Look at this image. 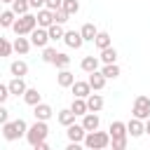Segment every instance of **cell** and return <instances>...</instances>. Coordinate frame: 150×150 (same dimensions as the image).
I'll list each match as a JSON object with an SVG mask.
<instances>
[{
    "label": "cell",
    "mask_w": 150,
    "mask_h": 150,
    "mask_svg": "<svg viewBox=\"0 0 150 150\" xmlns=\"http://www.w3.org/2000/svg\"><path fill=\"white\" fill-rule=\"evenodd\" d=\"M5 122H9V110L2 105V108H0V124H5Z\"/></svg>",
    "instance_id": "39"
},
{
    "label": "cell",
    "mask_w": 150,
    "mask_h": 150,
    "mask_svg": "<svg viewBox=\"0 0 150 150\" xmlns=\"http://www.w3.org/2000/svg\"><path fill=\"white\" fill-rule=\"evenodd\" d=\"M66 136H68V141H73V143H84V136H87V129L82 127V122L80 124H70V127H66Z\"/></svg>",
    "instance_id": "8"
},
{
    "label": "cell",
    "mask_w": 150,
    "mask_h": 150,
    "mask_svg": "<svg viewBox=\"0 0 150 150\" xmlns=\"http://www.w3.org/2000/svg\"><path fill=\"white\" fill-rule=\"evenodd\" d=\"M101 73H103L108 80H115V77H120V66H117V63H103Z\"/></svg>",
    "instance_id": "29"
},
{
    "label": "cell",
    "mask_w": 150,
    "mask_h": 150,
    "mask_svg": "<svg viewBox=\"0 0 150 150\" xmlns=\"http://www.w3.org/2000/svg\"><path fill=\"white\" fill-rule=\"evenodd\" d=\"M98 61H101L98 56H94V54H89V56H84V59H82V63H80V68H82V70H84V73L89 75V73H94V70H98Z\"/></svg>",
    "instance_id": "20"
},
{
    "label": "cell",
    "mask_w": 150,
    "mask_h": 150,
    "mask_svg": "<svg viewBox=\"0 0 150 150\" xmlns=\"http://www.w3.org/2000/svg\"><path fill=\"white\" fill-rule=\"evenodd\" d=\"M56 84L63 87V89H70V87L75 84V75H73L68 68H63V70H59V75H56Z\"/></svg>",
    "instance_id": "14"
},
{
    "label": "cell",
    "mask_w": 150,
    "mask_h": 150,
    "mask_svg": "<svg viewBox=\"0 0 150 150\" xmlns=\"http://www.w3.org/2000/svg\"><path fill=\"white\" fill-rule=\"evenodd\" d=\"M35 150H49V143H47V141H42V143H38V145H35Z\"/></svg>",
    "instance_id": "41"
},
{
    "label": "cell",
    "mask_w": 150,
    "mask_h": 150,
    "mask_svg": "<svg viewBox=\"0 0 150 150\" xmlns=\"http://www.w3.org/2000/svg\"><path fill=\"white\" fill-rule=\"evenodd\" d=\"M56 54H59V52H56L54 47H45V49H42V61H45V63H54V61H56Z\"/></svg>",
    "instance_id": "35"
},
{
    "label": "cell",
    "mask_w": 150,
    "mask_h": 150,
    "mask_svg": "<svg viewBox=\"0 0 150 150\" xmlns=\"http://www.w3.org/2000/svg\"><path fill=\"white\" fill-rule=\"evenodd\" d=\"M28 38H30L33 47H40V49H45V47H47V42L52 40V38H49V30H47V28H42V26H38Z\"/></svg>",
    "instance_id": "7"
},
{
    "label": "cell",
    "mask_w": 150,
    "mask_h": 150,
    "mask_svg": "<svg viewBox=\"0 0 150 150\" xmlns=\"http://www.w3.org/2000/svg\"><path fill=\"white\" fill-rule=\"evenodd\" d=\"M127 129H129V136L131 138H141L145 134V120H138V117H131L127 122Z\"/></svg>",
    "instance_id": "9"
},
{
    "label": "cell",
    "mask_w": 150,
    "mask_h": 150,
    "mask_svg": "<svg viewBox=\"0 0 150 150\" xmlns=\"http://www.w3.org/2000/svg\"><path fill=\"white\" fill-rule=\"evenodd\" d=\"M33 115H35V120H45V122H47V120L54 115V110H52L49 103H42V101H40L38 105H33Z\"/></svg>",
    "instance_id": "15"
},
{
    "label": "cell",
    "mask_w": 150,
    "mask_h": 150,
    "mask_svg": "<svg viewBox=\"0 0 150 150\" xmlns=\"http://www.w3.org/2000/svg\"><path fill=\"white\" fill-rule=\"evenodd\" d=\"M68 19H70V14H68L63 7H61V9H54V23H66Z\"/></svg>",
    "instance_id": "36"
},
{
    "label": "cell",
    "mask_w": 150,
    "mask_h": 150,
    "mask_svg": "<svg viewBox=\"0 0 150 150\" xmlns=\"http://www.w3.org/2000/svg\"><path fill=\"white\" fill-rule=\"evenodd\" d=\"M70 91H73V96H80V98H87L94 89H91V84H89V80L84 82V80H75V84L70 87Z\"/></svg>",
    "instance_id": "11"
},
{
    "label": "cell",
    "mask_w": 150,
    "mask_h": 150,
    "mask_svg": "<svg viewBox=\"0 0 150 150\" xmlns=\"http://www.w3.org/2000/svg\"><path fill=\"white\" fill-rule=\"evenodd\" d=\"M0 2H5V5H12V2H14V0H0Z\"/></svg>",
    "instance_id": "43"
},
{
    "label": "cell",
    "mask_w": 150,
    "mask_h": 150,
    "mask_svg": "<svg viewBox=\"0 0 150 150\" xmlns=\"http://www.w3.org/2000/svg\"><path fill=\"white\" fill-rule=\"evenodd\" d=\"M110 134H105V131H87V136H84V145L89 148V150H103V148H108L110 145Z\"/></svg>",
    "instance_id": "5"
},
{
    "label": "cell",
    "mask_w": 150,
    "mask_h": 150,
    "mask_svg": "<svg viewBox=\"0 0 150 150\" xmlns=\"http://www.w3.org/2000/svg\"><path fill=\"white\" fill-rule=\"evenodd\" d=\"M7 84H9V91H12L14 96H23V94H26V89H28V87H26V82H23V77H12Z\"/></svg>",
    "instance_id": "21"
},
{
    "label": "cell",
    "mask_w": 150,
    "mask_h": 150,
    "mask_svg": "<svg viewBox=\"0 0 150 150\" xmlns=\"http://www.w3.org/2000/svg\"><path fill=\"white\" fill-rule=\"evenodd\" d=\"M14 21H16L14 9H5V12L0 14V26H2V28H12V26H14Z\"/></svg>",
    "instance_id": "27"
},
{
    "label": "cell",
    "mask_w": 150,
    "mask_h": 150,
    "mask_svg": "<svg viewBox=\"0 0 150 150\" xmlns=\"http://www.w3.org/2000/svg\"><path fill=\"white\" fill-rule=\"evenodd\" d=\"M75 112L70 110V108H63V110H59V115H56V120H59V124H63V127H70L73 122H75Z\"/></svg>",
    "instance_id": "24"
},
{
    "label": "cell",
    "mask_w": 150,
    "mask_h": 150,
    "mask_svg": "<svg viewBox=\"0 0 150 150\" xmlns=\"http://www.w3.org/2000/svg\"><path fill=\"white\" fill-rule=\"evenodd\" d=\"M23 101H26L28 105H38V103L42 101V94L38 91V87H28L26 94H23Z\"/></svg>",
    "instance_id": "23"
},
{
    "label": "cell",
    "mask_w": 150,
    "mask_h": 150,
    "mask_svg": "<svg viewBox=\"0 0 150 150\" xmlns=\"http://www.w3.org/2000/svg\"><path fill=\"white\" fill-rule=\"evenodd\" d=\"M145 134H150V117L145 120Z\"/></svg>",
    "instance_id": "42"
},
{
    "label": "cell",
    "mask_w": 150,
    "mask_h": 150,
    "mask_svg": "<svg viewBox=\"0 0 150 150\" xmlns=\"http://www.w3.org/2000/svg\"><path fill=\"white\" fill-rule=\"evenodd\" d=\"M14 52V42H9L7 38H0V54L2 56H9Z\"/></svg>",
    "instance_id": "34"
},
{
    "label": "cell",
    "mask_w": 150,
    "mask_h": 150,
    "mask_svg": "<svg viewBox=\"0 0 150 150\" xmlns=\"http://www.w3.org/2000/svg\"><path fill=\"white\" fill-rule=\"evenodd\" d=\"M63 42H66L70 49H80V47L84 45V38H82V33H80V30H66Z\"/></svg>",
    "instance_id": "10"
},
{
    "label": "cell",
    "mask_w": 150,
    "mask_h": 150,
    "mask_svg": "<svg viewBox=\"0 0 150 150\" xmlns=\"http://www.w3.org/2000/svg\"><path fill=\"white\" fill-rule=\"evenodd\" d=\"M105 75L101 73V70H94V73H89V84H91V89L94 91H101L103 87H105Z\"/></svg>",
    "instance_id": "17"
},
{
    "label": "cell",
    "mask_w": 150,
    "mask_h": 150,
    "mask_svg": "<svg viewBox=\"0 0 150 150\" xmlns=\"http://www.w3.org/2000/svg\"><path fill=\"white\" fill-rule=\"evenodd\" d=\"M98 124H101V120H98V115L96 112H87V115H82V127L87 129V131H96L98 129Z\"/></svg>",
    "instance_id": "19"
},
{
    "label": "cell",
    "mask_w": 150,
    "mask_h": 150,
    "mask_svg": "<svg viewBox=\"0 0 150 150\" xmlns=\"http://www.w3.org/2000/svg\"><path fill=\"white\" fill-rule=\"evenodd\" d=\"M30 47H33L30 38H26V35H16V40H14V52H16V54L26 56V54L30 52Z\"/></svg>",
    "instance_id": "13"
},
{
    "label": "cell",
    "mask_w": 150,
    "mask_h": 150,
    "mask_svg": "<svg viewBox=\"0 0 150 150\" xmlns=\"http://www.w3.org/2000/svg\"><path fill=\"white\" fill-rule=\"evenodd\" d=\"M54 23V9H49V7H42V9H38V26H42V28H49Z\"/></svg>",
    "instance_id": "12"
},
{
    "label": "cell",
    "mask_w": 150,
    "mask_h": 150,
    "mask_svg": "<svg viewBox=\"0 0 150 150\" xmlns=\"http://www.w3.org/2000/svg\"><path fill=\"white\" fill-rule=\"evenodd\" d=\"M63 9H66L70 16H75V14L80 12V0H63Z\"/></svg>",
    "instance_id": "33"
},
{
    "label": "cell",
    "mask_w": 150,
    "mask_h": 150,
    "mask_svg": "<svg viewBox=\"0 0 150 150\" xmlns=\"http://www.w3.org/2000/svg\"><path fill=\"white\" fill-rule=\"evenodd\" d=\"M12 9H14L16 16L28 14V9H30V0H14V2H12Z\"/></svg>",
    "instance_id": "30"
},
{
    "label": "cell",
    "mask_w": 150,
    "mask_h": 150,
    "mask_svg": "<svg viewBox=\"0 0 150 150\" xmlns=\"http://www.w3.org/2000/svg\"><path fill=\"white\" fill-rule=\"evenodd\" d=\"M80 33H82L84 42H94V40H96V35H98V28H96L94 23H82Z\"/></svg>",
    "instance_id": "22"
},
{
    "label": "cell",
    "mask_w": 150,
    "mask_h": 150,
    "mask_svg": "<svg viewBox=\"0 0 150 150\" xmlns=\"http://www.w3.org/2000/svg\"><path fill=\"white\" fill-rule=\"evenodd\" d=\"M94 45H96V49L101 52V49H105V47H110V45H112V40H110V35H108L105 30H98V35H96V40H94Z\"/></svg>",
    "instance_id": "28"
},
{
    "label": "cell",
    "mask_w": 150,
    "mask_h": 150,
    "mask_svg": "<svg viewBox=\"0 0 150 150\" xmlns=\"http://www.w3.org/2000/svg\"><path fill=\"white\" fill-rule=\"evenodd\" d=\"M28 134V124H26V120H14V122H5L2 124V136L7 138V141H16V138H21V136H26Z\"/></svg>",
    "instance_id": "4"
},
{
    "label": "cell",
    "mask_w": 150,
    "mask_h": 150,
    "mask_svg": "<svg viewBox=\"0 0 150 150\" xmlns=\"http://www.w3.org/2000/svg\"><path fill=\"white\" fill-rule=\"evenodd\" d=\"M103 63H117V49L110 45V47H105V49H101V56H98Z\"/></svg>",
    "instance_id": "26"
},
{
    "label": "cell",
    "mask_w": 150,
    "mask_h": 150,
    "mask_svg": "<svg viewBox=\"0 0 150 150\" xmlns=\"http://www.w3.org/2000/svg\"><path fill=\"white\" fill-rule=\"evenodd\" d=\"M38 28V14H21L16 21H14V26H12V30L16 33V35H30L33 30Z\"/></svg>",
    "instance_id": "3"
},
{
    "label": "cell",
    "mask_w": 150,
    "mask_h": 150,
    "mask_svg": "<svg viewBox=\"0 0 150 150\" xmlns=\"http://www.w3.org/2000/svg\"><path fill=\"white\" fill-rule=\"evenodd\" d=\"M131 115H134V117H138V120H148V117H150V96L138 94V96L134 98Z\"/></svg>",
    "instance_id": "6"
},
{
    "label": "cell",
    "mask_w": 150,
    "mask_h": 150,
    "mask_svg": "<svg viewBox=\"0 0 150 150\" xmlns=\"http://www.w3.org/2000/svg\"><path fill=\"white\" fill-rule=\"evenodd\" d=\"M47 30H49V38H52L54 42H56V40H63V35H66V30H63V23H52Z\"/></svg>",
    "instance_id": "31"
},
{
    "label": "cell",
    "mask_w": 150,
    "mask_h": 150,
    "mask_svg": "<svg viewBox=\"0 0 150 150\" xmlns=\"http://www.w3.org/2000/svg\"><path fill=\"white\" fill-rule=\"evenodd\" d=\"M47 136H49V127H47V122H45V120H35V122H33V124L28 127L26 141L30 143V148H35L38 143L47 141Z\"/></svg>",
    "instance_id": "2"
},
{
    "label": "cell",
    "mask_w": 150,
    "mask_h": 150,
    "mask_svg": "<svg viewBox=\"0 0 150 150\" xmlns=\"http://www.w3.org/2000/svg\"><path fill=\"white\" fill-rule=\"evenodd\" d=\"M9 96H12V91H9V84H0V103H5Z\"/></svg>",
    "instance_id": "37"
},
{
    "label": "cell",
    "mask_w": 150,
    "mask_h": 150,
    "mask_svg": "<svg viewBox=\"0 0 150 150\" xmlns=\"http://www.w3.org/2000/svg\"><path fill=\"white\" fill-rule=\"evenodd\" d=\"M110 145H112V150H124L127 148V138H129V129H127V124L124 122H120V120H115L112 124H110Z\"/></svg>",
    "instance_id": "1"
},
{
    "label": "cell",
    "mask_w": 150,
    "mask_h": 150,
    "mask_svg": "<svg viewBox=\"0 0 150 150\" xmlns=\"http://www.w3.org/2000/svg\"><path fill=\"white\" fill-rule=\"evenodd\" d=\"M87 105H89V110H91V112H98V110L103 108V96L91 91V94L87 96Z\"/></svg>",
    "instance_id": "25"
},
{
    "label": "cell",
    "mask_w": 150,
    "mask_h": 150,
    "mask_svg": "<svg viewBox=\"0 0 150 150\" xmlns=\"http://www.w3.org/2000/svg\"><path fill=\"white\" fill-rule=\"evenodd\" d=\"M9 73H12V77H26L28 75V63L26 61H12L9 63Z\"/></svg>",
    "instance_id": "16"
},
{
    "label": "cell",
    "mask_w": 150,
    "mask_h": 150,
    "mask_svg": "<svg viewBox=\"0 0 150 150\" xmlns=\"http://www.w3.org/2000/svg\"><path fill=\"white\" fill-rule=\"evenodd\" d=\"M30 7H35V9H42V7H45V0H30Z\"/></svg>",
    "instance_id": "40"
},
{
    "label": "cell",
    "mask_w": 150,
    "mask_h": 150,
    "mask_svg": "<svg viewBox=\"0 0 150 150\" xmlns=\"http://www.w3.org/2000/svg\"><path fill=\"white\" fill-rule=\"evenodd\" d=\"M45 7H49V9H61V7H63V0H45Z\"/></svg>",
    "instance_id": "38"
},
{
    "label": "cell",
    "mask_w": 150,
    "mask_h": 150,
    "mask_svg": "<svg viewBox=\"0 0 150 150\" xmlns=\"http://www.w3.org/2000/svg\"><path fill=\"white\" fill-rule=\"evenodd\" d=\"M54 66H56L59 70L68 68V66H70V56H68V54H63V52H59V54H56V61H54Z\"/></svg>",
    "instance_id": "32"
},
{
    "label": "cell",
    "mask_w": 150,
    "mask_h": 150,
    "mask_svg": "<svg viewBox=\"0 0 150 150\" xmlns=\"http://www.w3.org/2000/svg\"><path fill=\"white\" fill-rule=\"evenodd\" d=\"M70 110L77 115V117H82V115H87L89 112V105H87V98H80V96H73V103H70Z\"/></svg>",
    "instance_id": "18"
}]
</instances>
